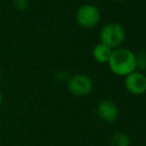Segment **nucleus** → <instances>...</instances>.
Wrapping results in <instances>:
<instances>
[{"instance_id":"1","label":"nucleus","mask_w":146,"mask_h":146,"mask_svg":"<svg viewBox=\"0 0 146 146\" xmlns=\"http://www.w3.org/2000/svg\"><path fill=\"white\" fill-rule=\"evenodd\" d=\"M108 65L114 74L127 76L136 69L135 55L128 49H117L111 53Z\"/></svg>"},{"instance_id":"2","label":"nucleus","mask_w":146,"mask_h":146,"mask_svg":"<svg viewBox=\"0 0 146 146\" xmlns=\"http://www.w3.org/2000/svg\"><path fill=\"white\" fill-rule=\"evenodd\" d=\"M100 43L112 49L120 46L125 40V30L118 23H108L100 31Z\"/></svg>"},{"instance_id":"3","label":"nucleus","mask_w":146,"mask_h":146,"mask_svg":"<svg viewBox=\"0 0 146 146\" xmlns=\"http://www.w3.org/2000/svg\"><path fill=\"white\" fill-rule=\"evenodd\" d=\"M77 22L81 26L90 28L96 26L100 20V12L94 5L85 4L77 12Z\"/></svg>"},{"instance_id":"4","label":"nucleus","mask_w":146,"mask_h":146,"mask_svg":"<svg viewBox=\"0 0 146 146\" xmlns=\"http://www.w3.org/2000/svg\"><path fill=\"white\" fill-rule=\"evenodd\" d=\"M69 90L78 96H87L92 90V82L85 75H77L69 81Z\"/></svg>"},{"instance_id":"5","label":"nucleus","mask_w":146,"mask_h":146,"mask_svg":"<svg viewBox=\"0 0 146 146\" xmlns=\"http://www.w3.org/2000/svg\"><path fill=\"white\" fill-rule=\"evenodd\" d=\"M125 87L133 94H141L146 92V77L138 72H133L125 78Z\"/></svg>"},{"instance_id":"6","label":"nucleus","mask_w":146,"mask_h":146,"mask_svg":"<svg viewBox=\"0 0 146 146\" xmlns=\"http://www.w3.org/2000/svg\"><path fill=\"white\" fill-rule=\"evenodd\" d=\"M118 110L116 104L111 100H104L98 108V114L106 122H113L117 117Z\"/></svg>"},{"instance_id":"7","label":"nucleus","mask_w":146,"mask_h":146,"mask_svg":"<svg viewBox=\"0 0 146 146\" xmlns=\"http://www.w3.org/2000/svg\"><path fill=\"white\" fill-rule=\"evenodd\" d=\"M111 49L100 43L92 50V56H94V60L98 61V63H108L110 56H111Z\"/></svg>"},{"instance_id":"8","label":"nucleus","mask_w":146,"mask_h":146,"mask_svg":"<svg viewBox=\"0 0 146 146\" xmlns=\"http://www.w3.org/2000/svg\"><path fill=\"white\" fill-rule=\"evenodd\" d=\"M111 146H129V138L122 132L115 133L110 140Z\"/></svg>"},{"instance_id":"9","label":"nucleus","mask_w":146,"mask_h":146,"mask_svg":"<svg viewBox=\"0 0 146 146\" xmlns=\"http://www.w3.org/2000/svg\"><path fill=\"white\" fill-rule=\"evenodd\" d=\"M136 68L140 70H146V51H141L135 56Z\"/></svg>"},{"instance_id":"10","label":"nucleus","mask_w":146,"mask_h":146,"mask_svg":"<svg viewBox=\"0 0 146 146\" xmlns=\"http://www.w3.org/2000/svg\"><path fill=\"white\" fill-rule=\"evenodd\" d=\"M29 4V0H15V6L16 8L20 10H24L27 8Z\"/></svg>"},{"instance_id":"11","label":"nucleus","mask_w":146,"mask_h":146,"mask_svg":"<svg viewBox=\"0 0 146 146\" xmlns=\"http://www.w3.org/2000/svg\"><path fill=\"white\" fill-rule=\"evenodd\" d=\"M1 102H2V96L0 94V104H1Z\"/></svg>"},{"instance_id":"12","label":"nucleus","mask_w":146,"mask_h":146,"mask_svg":"<svg viewBox=\"0 0 146 146\" xmlns=\"http://www.w3.org/2000/svg\"><path fill=\"white\" fill-rule=\"evenodd\" d=\"M116 1H123V0H116Z\"/></svg>"},{"instance_id":"13","label":"nucleus","mask_w":146,"mask_h":146,"mask_svg":"<svg viewBox=\"0 0 146 146\" xmlns=\"http://www.w3.org/2000/svg\"><path fill=\"white\" fill-rule=\"evenodd\" d=\"M0 82H1V75H0Z\"/></svg>"}]
</instances>
